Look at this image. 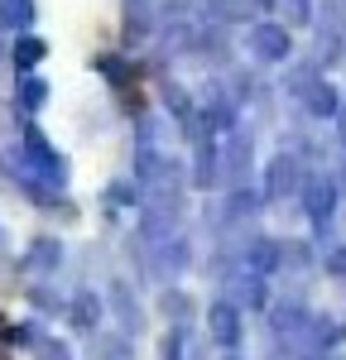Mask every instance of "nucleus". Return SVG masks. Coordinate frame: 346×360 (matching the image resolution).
Segmentation results:
<instances>
[{"label": "nucleus", "instance_id": "f257e3e1", "mask_svg": "<svg viewBox=\"0 0 346 360\" xmlns=\"http://www.w3.org/2000/svg\"><path fill=\"white\" fill-rule=\"evenodd\" d=\"M25 154H29V159H34V164H39V173H44L49 183H63V159H58L53 149H49V139L39 135L34 125H29V130H25Z\"/></svg>", "mask_w": 346, "mask_h": 360}, {"label": "nucleus", "instance_id": "f03ea898", "mask_svg": "<svg viewBox=\"0 0 346 360\" xmlns=\"http://www.w3.org/2000/svg\"><path fill=\"white\" fill-rule=\"evenodd\" d=\"M44 96H49V86L39 82V77H25V82H20V106H25V111H39Z\"/></svg>", "mask_w": 346, "mask_h": 360}, {"label": "nucleus", "instance_id": "7ed1b4c3", "mask_svg": "<svg viewBox=\"0 0 346 360\" xmlns=\"http://www.w3.org/2000/svg\"><path fill=\"white\" fill-rule=\"evenodd\" d=\"M39 58H44V44H39V39H20V44H15V63H20L25 72L39 63Z\"/></svg>", "mask_w": 346, "mask_h": 360}, {"label": "nucleus", "instance_id": "20e7f679", "mask_svg": "<svg viewBox=\"0 0 346 360\" xmlns=\"http://www.w3.org/2000/svg\"><path fill=\"white\" fill-rule=\"evenodd\" d=\"M212 327H217V336H222V341H236V312H231V307H217V312H212Z\"/></svg>", "mask_w": 346, "mask_h": 360}, {"label": "nucleus", "instance_id": "39448f33", "mask_svg": "<svg viewBox=\"0 0 346 360\" xmlns=\"http://www.w3.org/2000/svg\"><path fill=\"white\" fill-rule=\"evenodd\" d=\"M29 264H34V269H53V264H58V245H53V240H39L34 255H29Z\"/></svg>", "mask_w": 346, "mask_h": 360}, {"label": "nucleus", "instance_id": "423d86ee", "mask_svg": "<svg viewBox=\"0 0 346 360\" xmlns=\"http://www.w3.org/2000/svg\"><path fill=\"white\" fill-rule=\"evenodd\" d=\"M39 360H72L63 341H39Z\"/></svg>", "mask_w": 346, "mask_h": 360}, {"label": "nucleus", "instance_id": "0eeeda50", "mask_svg": "<svg viewBox=\"0 0 346 360\" xmlns=\"http://www.w3.org/2000/svg\"><path fill=\"white\" fill-rule=\"evenodd\" d=\"M72 312H77V322H82V327H91V322H96V303H91V298H77V307H72Z\"/></svg>", "mask_w": 346, "mask_h": 360}, {"label": "nucleus", "instance_id": "6e6552de", "mask_svg": "<svg viewBox=\"0 0 346 360\" xmlns=\"http://www.w3.org/2000/svg\"><path fill=\"white\" fill-rule=\"evenodd\" d=\"M5 341L25 346V341H34V327H29V322H20V327H10V332H5Z\"/></svg>", "mask_w": 346, "mask_h": 360}]
</instances>
